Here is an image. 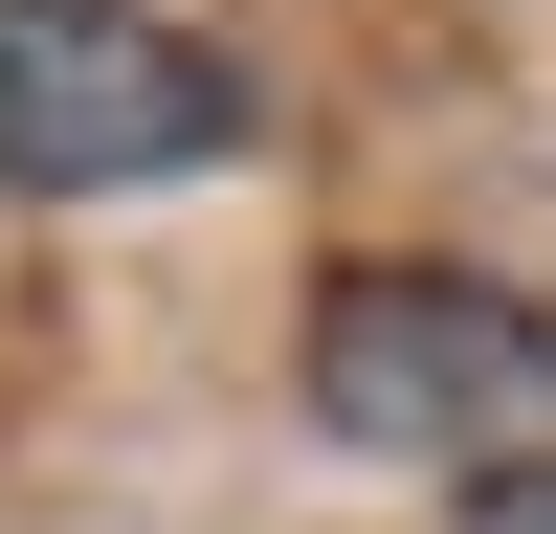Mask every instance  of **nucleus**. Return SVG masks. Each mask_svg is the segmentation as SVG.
I'll return each instance as SVG.
<instances>
[{
	"mask_svg": "<svg viewBox=\"0 0 556 534\" xmlns=\"http://www.w3.org/2000/svg\"><path fill=\"white\" fill-rule=\"evenodd\" d=\"M312 423L401 445V468H556V312L490 267H334L312 312Z\"/></svg>",
	"mask_w": 556,
	"mask_h": 534,
	"instance_id": "f257e3e1",
	"label": "nucleus"
},
{
	"mask_svg": "<svg viewBox=\"0 0 556 534\" xmlns=\"http://www.w3.org/2000/svg\"><path fill=\"white\" fill-rule=\"evenodd\" d=\"M245 156V67L156 0H0V201H134Z\"/></svg>",
	"mask_w": 556,
	"mask_h": 534,
	"instance_id": "f03ea898",
	"label": "nucleus"
},
{
	"mask_svg": "<svg viewBox=\"0 0 556 534\" xmlns=\"http://www.w3.org/2000/svg\"><path fill=\"white\" fill-rule=\"evenodd\" d=\"M445 534H556V468H468V512Z\"/></svg>",
	"mask_w": 556,
	"mask_h": 534,
	"instance_id": "7ed1b4c3",
	"label": "nucleus"
}]
</instances>
